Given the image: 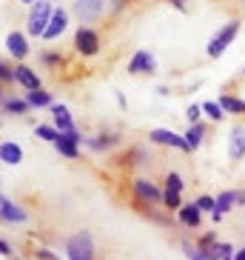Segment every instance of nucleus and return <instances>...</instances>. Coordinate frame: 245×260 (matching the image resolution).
<instances>
[{
    "instance_id": "12",
    "label": "nucleus",
    "mask_w": 245,
    "mask_h": 260,
    "mask_svg": "<svg viewBox=\"0 0 245 260\" xmlns=\"http://www.w3.org/2000/svg\"><path fill=\"white\" fill-rule=\"evenodd\" d=\"M129 75H146V72H154V57L146 52V49H140L134 52V57L129 60Z\"/></svg>"
},
{
    "instance_id": "8",
    "label": "nucleus",
    "mask_w": 245,
    "mask_h": 260,
    "mask_svg": "<svg viewBox=\"0 0 245 260\" xmlns=\"http://www.w3.org/2000/svg\"><path fill=\"white\" fill-rule=\"evenodd\" d=\"M103 9H106V0H74L77 17H80V20H86V23L97 20V17L103 15Z\"/></svg>"
},
{
    "instance_id": "2",
    "label": "nucleus",
    "mask_w": 245,
    "mask_h": 260,
    "mask_svg": "<svg viewBox=\"0 0 245 260\" xmlns=\"http://www.w3.org/2000/svg\"><path fill=\"white\" fill-rule=\"evenodd\" d=\"M97 249H94V240L89 232H77L66 240V257L69 260H94Z\"/></svg>"
},
{
    "instance_id": "19",
    "label": "nucleus",
    "mask_w": 245,
    "mask_h": 260,
    "mask_svg": "<svg viewBox=\"0 0 245 260\" xmlns=\"http://www.w3.org/2000/svg\"><path fill=\"white\" fill-rule=\"evenodd\" d=\"M202 140H206V126H202V123H194V126H188V132H185V143L191 146V152L202 146Z\"/></svg>"
},
{
    "instance_id": "27",
    "label": "nucleus",
    "mask_w": 245,
    "mask_h": 260,
    "mask_svg": "<svg viewBox=\"0 0 245 260\" xmlns=\"http://www.w3.org/2000/svg\"><path fill=\"white\" fill-rule=\"evenodd\" d=\"M202 112H206L211 120H222L225 117V109L220 106V103H214V100H208V103H202Z\"/></svg>"
},
{
    "instance_id": "37",
    "label": "nucleus",
    "mask_w": 245,
    "mask_h": 260,
    "mask_svg": "<svg viewBox=\"0 0 245 260\" xmlns=\"http://www.w3.org/2000/svg\"><path fill=\"white\" fill-rule=\"evenodd\" d=\"M234 260H245V249H239V252L234 254Z\"/></svg>"
},
{
    "instance_id": "4",
    "label": "nucleus",
    "mask_w": 245,
    "mask_h": 260,
    "mask_svg": "<svg viewBox=\"0 0 245 260\" xmlns=\"http://www.w3.org/2000/svg\"><path fill=\"white\" fill-rule=\"evenodd\" d=\"M239 35V20H231V23H225L220 31H217L214 38H211V43H208V57H220L225 49L234 43V38Z\"/></svg>"
},
{
    "instance_id": "39",
    "label": "nucleus",
    "mask_w": 245,
    "mask_h": 260,
    "mask_svg": "<svg viewBox=\"0 0 245 260\" xmlns=\"http://www.w3.org/2000/svg\"><path fill=\"white\" fill-rule=\"evenodd\" d=\"M242 72H245V69H242Z\"/></svg>"
},
{
    "instance_id": "34",
    "label": "nucleus",
    "mask_w": 245,
    "mask_h": 260,
    "mask_svg": "<svg viewBox=\"0 0 245 260\" xmlns=\"http://www.w3.org/2000/svg\"><path fill=\"white\" fill-rule=\"evenodd\" d=\"M0 249H3V257H12V246H9V240H0Z\"/></svg>"
},
{
    "instance_id": "22",
    "label": "nucleus",
    "mask_w": 245,
    "mask_h": 260,
    "mask_svg": "<svg viewBox=\"0 0 245 260\" xmlns=\"http://www.w3.org/2000/svg\"><path fill=\"white\" fill-rule=\"evenodd\" d=\"M185 203H183V194L180 191H169V189H162V209L166 212H180Z\"/></svg>"
},
{
    "instance_id": "18",
    "label": "nucleus",
    "mask_w": 245,
    "mask_h": 260,
    "mask_svg": "<svg viewBox=\"0 0 245 260\" xmlns=\"http://www.w3.org/2000/svg\"><path fill=\"white\" fill-rule=\"evenodd\" d=\"M0 157H3V163H6V166H17V163L23 160V149H20V146L17 143H3L0 146Z\"/></svg>"
},
{
    "instance_id": "3",
    "label": "nucleus",
    "mask_w": 245,
    "mask_h": 260,
    "mask_svg": "<svg viewBox=\"0 0 245 260\" xmlns=\"http://www.w3.org/2000/svg\"><path fill=\"white\" fill-rule=\"evenodd\" d=\"M134 194H137V206H162V189L151 183L148 177H137L134 180Z\"/></svg>"
},
{
    "instance_id": "38",
    "label": "nucleus",
    "mask_w": 245,
    "mask_h": 260,
    "mask_svg": "<svg viewBox=\"0 0 245 260\" xmlns=\"http://www.w3.org/2000/svg\"><path fill=\"white\" fill-rule=\"evenodd\" d=\"M20 3H26V6H34V3H37V0H20Z\"/></svg>"
},
{
    "instance_id": "36",
    "label": "nucleus",
    "mask_w": 245,
    "mask_h": 260,
    "mask_svg": "<svg viewBox=\"0 0 245 260\" xmlns=\"http://www.w3.org/2000/svg\"><path fill=\"white\" fill-rule=\"evenodd\" d=\"M237 206H245V191L242 189L237 191Z\"/></svg>"
},
{
    "instance_id": "29",
    "label": "nucleus",
    "mask_w": 245,
    "mask_h": 260,
    "mask_svg": "<svg viewBox=\"0 0 245 260\" xmlns=\"http://www.w3.org/2000/svg\"><path fill=\"white\" fill-rule=\"evenodd\" d=\"M183 252H185L188 260H206V254L199 252V246H191L188 240H183Z\"/></svg>"
},
{
    "instance_id": "28",
    "label": "nucleus",
    "mask_w": 245,
    "mask_h": 260,
    "mask_svg": "<svg viewBox=\"0 0 245 260\" xmlns=\"http://www.w3.org/2000/svg\"><path fill=\"white\" fill-rule=\"evenodd\" d=\"M194 203H197V206L202 209V212H211V214L217 212V198H208V194H199V198L194 200Z\"/></svg>"
},
{
    "instance_id": "25",
    "label": "nucleus",
    "mask_w": 245,
    "mask_h": 260,
    "mask_svg": "<svg viewBox=\"0 0 245 260\" xmlns=\"http://www.w3.org/2000/svg\"><path fill=\"white\" fill-rule=\"evenodd\" d=\"M166 189H169V191H180V194H183V189H185L183 175H180V172H169V175H166Z\"/></svg>"
},
{
    "instance_id": "10",
    "label": "nucleus",
    "mask_w": 245,
    "mask_h": 260,
    "mask_svg": "<svg viewBox=\"0 0 245 260\" xmlns=\"http://www.w3.org/2000/svg\"><path fill=\"white\" fill-rule=\"evenodd\" d=\"M177 220L183 223L185 229H199L202 226V209L197 203H185L180 212H177Z\"/></svg>"
},
{
    "instance_id": "1",
    "label": "nucleus",
    "mask_w": 245,
    "mask_h": 260,
    "mask_svg": "<svg viewBox=\"0 0 245 260\" xmlns=\"http://www.w3.org/2000/svg\"><path fill=\"white\" fill-rule=\"evenodd\" d=\"M52 15H54V6L49 0H37V3L31 6L29 20H26V29H29L31 38H43V35H46L49 23H52Z\"/></svg>"
},
{
    "instance_id": "16",
    "label": "nucleus",
    "mask_w": 245,
    "mask_h": 260,
    "mask_svg": "<svg viewBox=\"0 0 245 260\" xmlns=\"http://www.w3.org/2000/svg\"><path fill=\"white\" fill-rule=\"evenodd\" d=\"M6 49L12 57H17V60H23L26 54H29V43H26V38L20 35V31H12L6 38Z\"/></svg>"
},
{
    "instance_id": "32",
    "label": "nucleus",
    "mask_w": 245,
    "mask_h": 260,
    "mask_svg": "<svg viewBox=\"0 0 245 260\" xmlns=\"http://www.w3.org/2000/svg\"><path fill=\"white\" fill-rule=\"evenodd\" d=\"M43 63H46V66H60V63H63V54L46 52V54H43Z\"/></svg>"
},
{
    "instance_id": "20",
    "label": "nucleus",
    "mask_w": 245,
    "mask_h": 260,
    "mask_svg": "<svg viewBox=\"0 0 245 260\" xmlns=\"http://www.w3.org/2000/svg\"><path fill=\"white\" fill-rule=\"evenodd\" d=\"M26 100H29L31 109H46V106H54V100L49 92H43V89H37V92H26Z\"/></svg>"
},
{
    "instance_id": "7",
    "label": "nucleus",
    "mask_w": 245,
    "mask_h": 260,
    "mask_svg": "<svg viewBox=\"0 0 245 260\" xmlns=\"http://www.w3.org/2000/svg\"><path fill=\"white\" fill-rule=\"evenodd\" d=\"M148 140L157 146H171V149H180V152H191V146L185 143V135H177L171 129H151Z\"/></svg>"
},
{
    "instance_id": "9",
    "label": "nucleus",
    "mask_w": 245,
    "mask_h": 260,
    "mask_svg": "<svg viewBox=\"0 0 245 260\" xmlns=\"http://www.w3.org/2000/svg\"><path fill=\"white\" fill-rule=\"evenodd\" d=\"M228 157L231 160H242L245 157V123H237L228 135Z\"/></svg>"
},
{
    "instance_id": "33",
    "label": "nucleus",
    "mask_w": 245,
    "mask_h": 260,
    "mask_svg": "<svg viewBox=\"0 0 245 260\" xmlns=\"http://www.w3.org/2000/svg\"><path fill=\"white\" fill-rule=\"evenodd\" d=\"M37 257H40V260H57L52 252H49V249H37Z\"/></svg>"
},
{
    "instance_id": "11",
    "label": "nucleus",
    "mask_w": 245,
    "mask_h": 260,
    "mask_svg": "<svg viewBox=\"0 0 245 260\" xmlns=\"http://www.w3.org/2000/svg\"><path fill=\"white\" fill-rule=\"evenodd\" d=\"M0 214H3V220L6 223H26L29 220V214L17 206L12 198H0Z\"/></svg>"
},
{
    "instance_id": "26",
    "label": "nucleus",
    "mask_w": 245,
    "mask_h": 260,
    "mask_svg": "<svg viewBox=\"0 0 245 260\" xmlns=\"http://www.w3.org/2000/svg\"><path fill=\"white\" fill-rule=\"evenodd\" d=\"M34 135H37L40 140H49V143H57V138H60L63 132H57L54 126H37V129H34Z\"/></svg>"
},
{
    "instance_id": "23",
    "label": "nucleus",
    "mask_w": 245,
    "mask_h": 260,
    "mask_svg": "<svg viewBox=\"0 0 245 260\" xmlns=\"http://www.w3.org/2000/svg\"><path fill=\"white\" fill-rule=\"evenodd\" d=\"M29 100H17V98H6L3 100V112H6V115H26V112H29Z\"/></svg>"
},
{
    "instance_id": "17",
    "label": "nucleus",
    "mask_w": 245,
    "mask_h": 260,
    "mask_svg": "<svg viewBox=\"0 0 245 260\" xmlns=\"http://www.w3.org/2000/svg\"><path fill=\"white\" fill-rule=\"evenodd\" d=\"M234 206H237V191H234V189L220 191V194H217V212H214V220H222V214H228Z\"/></svg>"
},
{
    "instance_id": "15",
    "label": "nucleus",
    "mask_w": 245,
    "mask_h": 260,
    "mask_svg": "<svg viewBox=\"0 0 245 260\" xmlns=\"http://www.w3.org/2000/svg\"><path fill=\"white\" fill-rule=\"evenodd\" d=\"M66 26H69V15H66V9H54V15H52V23H49L46 35L43 38L46 40H54V38H60L63 31H66Z\"/></svg>"
},
{
    "instance_id": "35",
    "label": "nucleus",
    "mask_w": 245,
    "mask_h": 260,
    "mask_svg": "<svg viewBox=\"0 0 245 260\" xmlns=\"http://www.w3.org/2000/svg\"><path fill=\"white\" fill-rule=\"evenodd\" d=\"M169 3H171V6H177L180 12H185V0H169Z\"/></svg>"
},
{
    "instance_id": "5",
    "label": "nucleus",
    "mask_w": 245,
    "mask_h": 260,
    "mask_svg": "<svg viewBox=\"0 0 245 260\" xmlns=\"http://www.w3.org/2000/svg\"><path fill=\"white\" fill-rule=\"evenodd\" d=\"M74 49L83 57H94L100 52V35L94 29H89V26H80L74 35Z\"/></svg>"
},
{
    "instance_id": "6",
    "label": "nucleus",
    "mask_w": 245,
    "mask_h": 260,
    "mask_svg": "<svg viewBox=\"0 0 245 260\" xmlns=\"http://www.w3.org/2000/svg\"><path fill=\"white\" fill-rule=\"evenodd\" d=\"M83 135L77 129L71 132H63L60 138H57V143H54V149H57V154H63V157H69V160H77V154H80V143H83Z\"/></svg>"
},
{
    "instance_id": "21",
    "label": "nucleus",
    "mask_w": 245,
    "mask_h": 260,
    "mask_svg": "<svg viewBox=\"0 0 245 260\" xmlns=\"http://www.w3.org/2000/svg\"><path fill=\"white\" fill-rule=\"evenodd\" d=\"M220 106L228 112V115H245V100L234 98V94H222L220 98Z\"/></svg>"
},
{
    "instance_id": "13",
    "label": "nucleus",
    "mask_w": 245,
    "mask_h": 260,
    "mask_svg": "<svg viewBox=\"0 0 245 260\" xmlns=\"http://www.w3.org/2000/svg\"><path fill=\"white\" fill-rule=\"evenodd\" d=\"M52 123L57 132H71L74 129V117H71L69 106H63V103H54L52 106Z\"/></svg>"
},
{
    "instance_id": "24",
    "label": "nucleus",
    "mask_w": 245,
    "mask_h": 260,
    "mask_svg": "<svg viewBox=\"0 0 245 260\" xmlns=\"http://www.w3.org/2000/svg\"><path fill=\"white\" fill-rule=\"evenodd\" d=\"M117 143V135H97V138H86V146H92L94 152H103L108 146Z\"/></svg>"
},
{
    "instance_id": "31",
    "label": "nucleus",
    "mask_w": 245,
    "mask_h": 260,
    "mask_svg": "<svg viewBox=\"0 0 245 260\" xmlns=\"http://www.w3.org/2000/svg\"><path fill=\"white\" fill-rule=\"evenodd\" d=\"M199 115H202V106H197V103H191V106L185 109V117H188V123H199Z\"/></svg>"
},
{
    "instance_id": "30",
    "label": "nucleus",
    "mask_w": 245,
    "mask_h": 260,
    "mask_svg": "<svg viewBox=\"0 0 245 260\" xmlns=\"http://www.w3.org/2000/svg\"><path fill=\"white\" fill-rule=\"evenodd\" d=\"M0 77H3V83H17V77H15V69H12L9 63H0Z\"/></svg>"
},
{
    "instance_id": "14",
    "label": "nucleus",
    "mask_w": 245,
    "mask_h": 260,
    "mask_svg": "<svg viewBox=\"0 0 245 260\" xmlns=\"http://www.w3.org/2000/svg\"><path fill=\"white\" fill-rule=\"evenodd\" d=\"M15 77H17V83L23 86L26 92H37V89H43V86H40V77L34 75V69H29L26 63L15 66Z\"/></svg>"
}]
</instances>
